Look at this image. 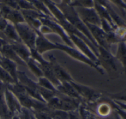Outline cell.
Returning a JSON list of instances; mask_svg holds the SVG:
<instances>
[{
    "instance_id": "obj_1",
    "label": "cell",
    "mask_w": 126,
    "mask_h": 119,
    "mask_svg": "<svg viewBox=\"0 0 126 119\" xmlns=\"http://www.w3.org/2000/svg\"><path fill=\"white\" fill-rule=\"evenodd\" d=\"M62 9L64 13L63 15L64 17L67 19L70 23L75 28L78 30H80L82 32L85 34L86 35L89 37L91 42H93L94 46H97V43L94 40L93 36L89 32L88 29L86 28L85 25L81 21V19L78 16L76 12L73 9L71 5H68L67 4H63L61 5Z\"/></svg>"
},
{
    "instance_id": "obj_2",
    "label": "cell",
    "mask_w": 126,
    "mask_h": 119,
    "mask_svg": "<svg viewBox=\"0 0 126 119\" xmlns=\"http://www.w3.org/2000/svg\"><path fill=\"white\" fill-rule=\"evenodd\" d=\"M16 29L21 38L29 47L33 48L35 43V36L32 29L28 26L21 24L17 25Z\"/></svg>"
},
{
    "instance_id": "obj_3",
    "label": "cell",
    "mask_w": 126,
    "mask_h": 119,
    "mask_svg": "<svg viewBox=\"0 0 126 119\" xmlns=\"http://www.w3.org/2000/svg\"><path fill=\"white\" fill-rule=\"evenodd\" d=\"M79 10L85 23H88L98 27L100 26L101 21L94 9L83 8Z\"/></svg>"
},
{
    "instance_id": "obj_4",
    "label": "cell",
    "mask_w": 126,
    "mask_h": 119,
    "mask_svg": "<svg viewBox=\"0 0 126 119\" xmlns=\"http://www.w3.org/2000/svg\"><path fill=\"white\" fill-rule=\"evenodd\" d=\"M85 23L86 26H88L94 37L96 38L97 42L105 48V49L108 50V40L106 33L98 26L92 25L88 23Z\"/></svg>"
},
{
    "instance_id": "obj_5",
    "label": "cell",
    "mask_w": 126,
    "mask_h": 119,
    "mask_svg": "<svg viewBox=\"0 0 126 119\" xmlns=\"http://www.w3.org/2000/svg\"><path fill=\"white\" fill-rule=\"evenodd\" d=\"M52 63L51 64L53 69V73L57 79H58L60 80L63 81V82L70 81V80H71V79L69 75H68L63 70V68H62L58 64H57L56 62L53 59V57H52Z\"/></svg>"
},
{
    "instance_id": "obj_6",
    "label": "cell",
    "mask_w": 126,
    "mask_h": 119,
    "mask_svg": "<svg viewBox=\"0 0 126 119\" xmlns=\"http://www.w3.org/2000/svg\"><path fill=\"white\" fill-rule=\"evenodd\" d=\"M0 65L4 68L14 80L17 79V73L16 70V65L9 59L2 57L0 62Z\"/></svg>"
},
{
    "instance_id": "obj_7",
    "label": "cell",
    "mask_w": 126,
    "mask_h": 119,
    "mask_svg": "<svg viewBox=\"0 0 126 119\" xmlns=\"http://www.w3.org/2000/svg\"><path fill=\"white\" fill-rule=\"evenodd\" d=\"M69 36L71 39L73 40V41L76 44V45L84 53H85L90 58H91L94 61H97V59L94 55L91 52V51L89 49L86 45L85 44V43L81 40L77 36L69 34Z\"/></svg>"
},
{
    "instance_id": "obj_8",
    "label": "cell",
    "mask_w": 126,
    "mask_h": 119,
    "mask_svg": "<svg viewBox=\"0 0 126 119\" xmlns=\"http://www.w3.org/2000/svg\"><path fill=\"white\" fill-rule=\"evenodd\" d=\"M37 50L40 53H42L47 50L58 48L57 45L51 43L42 36H39L35 41Z\"/></svg>"
},
{
    "instance_id": "obj_9",
    "label": "cell",
    "mask_w": 126,
    "mask_h": 119,
    "mask_svg": "<svg viewBox=\"0 0 126 119\" xmlns=\"http://www.w3.org/2000/svg\"><path fill=\"white\" fill-rule=\"evenodd\" d=\"M12 49L15 52L16 54H18L19 57L22 58L25 60L28 59L29 53L28 50L22 45L19 44H14L10 45Z\"/></svg>"
},
{
    "instance_id": "obj_10",
    "label": "cell",
    "mask_w": 126,
    "mask_h": 119,
    "mask_svg": "<svg viewBox=\"0 0 126 119\" xmlns=\"http://www.w3.org/2000/svg\"><path fill=\"white\" fill-rule=\"evenodd\" d=\"M99 51L100 52V56L102 59L113 68L116 69V65L115 64L114 58L112 55L102 47H99Z\"/></svg>"
},
{
    "instance_id": "obj_11",
    "label": "cell",
    "mask_w": 126,
    "mask_h": 119,
    "mask_svg": "<svg viewBox=\"0 0 126 119\" xmlns=\"http://www.w3.org/2000/svg\"><path fill=\"white\" fill-rule=\"evenodd\" d=\"M59 88L62 91H63L64 93L67 94L68 95L78 97V94L77 91H76L75 89L73 88V86H71L66 82H63V86H60Z\"/></svg>"
},
{
    "instance_id": "obj_12",
    "label": "cell",
    "mask_w": 126,
    "mask_h": 119,
    "mask_svg": "<svg viewBox=\"0 0 126 119\" xmlns=\"http://www.w3.org/2000/svg\"><path fill=\"white\" fill-rule=\"evenodd\" d=\"M117 58L123 63L126 67V45L124 42H121L119 46L117 53Z\"/></svg>"
},
{
    "instance_id": "obj_13",
    "label": "cell",
    "mask_w": 126,
    "mask_h": 119,
    "mask_svg": "<svg viewBox=\"0 0 126 119\" xmlns=\"http://www.w3.org/2000/svg\"><path fill=\"white\" fill-rule=\"evenodd\" d=\"M4 33L9 37L14 39L18 41H19V38L17 36V34L15 32V29L12 26L10 25H7L5 29H4Z\"/></svg>"
},
{
    "instance_id": "obj_14",
    "label": "cell",
    "mask_w": 126,
    "mask_h": 119,
    "mask_svg": "<svg viewBox=\"0 0 126 119\" xmlns=\"http://www.w3.org/2000/svg\"><path fill=\"white\" fill-rule=\"evenodd\" d=\"M0 79L6 82H13L14 79L0 65Z\"/></svg>"
},
{
    "instance_id": "obj_15",
    "label": "cell",
    "mask_w": 126,
    "mask_h": 119,
    "mask_svg": "<svg viewBox=\"0 0 126 119\" xmlns=\"http://www.w3.org/2000/svg\"><path fill=\"white\" fill-rule=\"evenodd\" d=\"M53 118L54 119H69V116L63 111H57L53 114Z\"/></svg>"
},
{
    "instance_id": "obj_16",
    "label": "cell",
    "mask_w": 126,
    "mask_h": 119,
    "mask_svg": "<svg viewBox=\"0 0 126 119\" xmlns=\"http://www.w3.org/2000/svg\"><path fill=\"white\" fill-rule=\"evenodd\" d=\"M39 82H40V84L41 85L44 86L47 89L52 90H55V89L53 88V87L51 85V84L47 79L45 78H40Z\"/></svg>"
},
{
    "instance_id": "obj_17",
    "label": "cell",
    "mask_w": 126,
    "mask_h": 119,
    "mask_svg": "<svg viewBox=\"0 0 126 119\" xmlns=\"http://www.w3.org/2000/svg\"><path fill=\"white\" fill-rule=\"evenodd\" d=\"M7 98H8V102H9V105L11 109L13 110L15 107L18 106V105L16 104V102L15 101V100H14V99L13 98V97L11 95V94L8 92H7Z\"/></svg>"
},
{
    "instance_id": "obj_18",
    "label": "cell",
    "mask_w": 126,
    "mask_h": 119,
    "mask_svg": "<svg viewBox=\"0 0 126 119\" xmlns=\"http://www.w3.org/2000/svg\"><path fill=\"white\" fill-rule=\"evenodd\" d=\"M29 65L30 66V67L33 69V71L36 73V74L39 76L40 75H42V72L32 63V61H29L28 62Z\"/></svg>"
},
{
    "instance_id": "obj_19",
    "label": "cell",
    "mask_w": 126,
    "mask_h": 119,
    "mask_svg": "<svg viewBox=\"0 0 126 119\" xmlns=\"http://www.w3.org/2000/svg\"><path fill=\"white\" fill-rule=\"evenodd\" d=\"M7 26L6 22L3 20L0 19V30H4Z\"/></svg>"
},
{
    "instance_id": "obj_20",
    "label": "cell",
    "mask_w": 126,
    "mask_h": 119,
    "mask_svg": "<svg viewBox=\"0 0 126 119\" xmlns=\"http://www.w3.org/2000/svg\"><path fill=\"white\" fill-rule=\"evenodd\" d=\"M6 43L4 41L0 39V50L1 51L3 47L6 45Z\"/></svg>"
},
{
    "instance_id": "obj_21",
    "label": "cell",
    "mask_w": 126,
    "mask_h": 119,
    "mask_svg": "<svg viewBox=\"0 0 126 119\" xmlns=\"http://www.w3.org/2000/svg\"><path fill=\"white\" fill-rule=\"evenodd\" d=\"M69 119H79L76 116H75L74 114H70V115H69Z\"/></svg>"
},
{
    "instance_id": "obj_22",
    "label": "cell",
    "mask_w": 126,
    "mask_h": 119,
    "mask_svg": "<svg viewBox=\"0 0 126 119\" xmlns=\"http://www.w3.org/2000/svg\"><path fill=\"white\" fill-rule=\"evenodd\" d=\"M120 114H121V115L122 116V117L124 119H126V113H124V112L121 111V110H119Z\"/></svg>"
},
{
    "instance_id": "obj_23",
    "label": "cell",
    "mask_w": 126,
    "mask_h": 119,
    "mask_svg": "<svg viewBox=\"0 0 126 119\" xmlns=\"http://www.w3.org/2000/svg\"><path fill=\"white\" fill-rule=\"evenodd\" d=\"M23 119H29V117H28V116L27 115V113L26 112H25V114L24 115V117L23 118Z\"/></svg>"
},
{
    "instance_id": "obj_24",
    "label": "cell",
    "mask_w": 126,
    "mask_h": 119,
    "mask_svg": "<svg viewBox=\"0 0 126 119\" xmlns=\"http://www.w3.org/2000/svg\"><path fill=\"white\" fill-rule=\"evenodd\" d=\"M2 84L1 82L0 81V91L1 90V89H2Z\"/></svg>"
},
{
    "instance_id": "obj_25",
    "label": "cell",
    "mask_w": 126,
    "mask_h": 119,
    "mask_svg": "<svg viewBox=\"0 0 126 119\" xmlns=\"http://www.w3.org/2000/svg\"><path fill=\"white\" fill-rule=\"evenodd\" d=\"M121 99H123V100H124L126 101V96H125V97H121Z\"/></svg>"
},
{
    "instance_id": "obj_26",
    "label": "cell",
    "mask_w": 126,
    "mask_h": 119,
    "mask_svg": "<svg viewBox=\"0 0 126 119\" xmlns=\"http://www.w3.org/2000/svg\"><path fill=\"white\" fill-rule=\"evenodd\" d=\"M2 58V57L1 56V55H0V61H1V58Z\"/></svg>"
},
{
    "instance_id": "obj_27",
    "label": "cell",
    "mask_w": 126,
    "mask_h": 119,
    "mask_svg": "<svg viewBox=\"0 0 126 119\" xmlns=\"http://www.w3.org/2000/svg\"><path fill=\"white\" fill-rule=\"evenodd\" d=\"M14 119H17V118H14Z\"/></svg>"
},
{
    "instance_id": "obj_28",
    "label": "cell",
    "mask_w": 126,
    "mask_h": 119,
    "mask_svg": "<svg viewBox=\"0 0 126 119\" xmlns=\"http://www.w3.org/2000/svg\"></svg>"
},
{
    "instance_id": "obj_29",
    "label": "cell",
    "mask_w": 126,
    "mask_h": 119,
    "mask_svg": "<svg viewBox=\"0 0 126 119\" xmlns=\"http://www.w3.org/2000/svg\"><path fill=\"white\" fill-rule=\"evenodd\" d=\"M32 119H34V118H32Z\"/></svg>"
}]
</instances>
